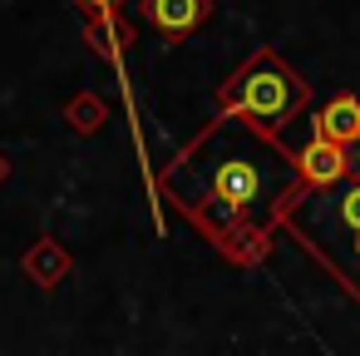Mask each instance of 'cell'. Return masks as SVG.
<instances>
[{"label": "cell", "instance_id": "5", "mask_svg": "<svg viewBox=\"0 0 360 356\" xmlns=\"http://www.w3.org/2000/svg\"><path fill=\"white\" fill-rule=\"evenodd\" d=\"M311 129H316L321 139H335V144H360V99H355V94L326 99V104L311 114Z\"/></svg>", "mask_w": 360, "mask_h": 356}, {"label": "cell", "instance_id": "4", "mask_svg": "<svg viewBox=\"0 0 360 356\" xmlns=\"http://www.w3.org/2000/svg\"><path fill=\"white\" fill-rule=\"evenodd\" d=\"M340 193L330 198V213H326V228H330V247H350L355 257H360V173H350V178H340L335 183Z\"/></svg>", "mask_w": 360, "mask_h": 356}, {"label": "cell", "instance_id": "1", "mask_svg": "<svg viewBox=\"0 0 360 356\" xmlns=\"http://www.w3.org/2000/svg\"><path fill=\"white\" fill-rule=\"evenodd\" d=\"M262 208L276 223L296 208L291 193L281 188V159H271L262 149H247V144L222 149L217 164H212V173H207V213L198 208L193 223L207 228L222 252H232V257H262L266 252V233H271L266 218H257Z\"/></svg>", "mask_w": 360, "mask_h": 356}, {"label": "cell", "instance_id": "6", "mask_svg": "<svg viewBox=\"0 0 360 356\" xmlns=\"http://www.w3.org/2000/svg\"><path fill=\"white\" fill-rule=\"evenodd\" d=\"M70 6H75V11H84V16L94 20V16H109V11L119 6V0H70Z\"/></svg>", "mask_w": 360, "mask_h": 356}, {"label": "cell", "instance_id": "3", "mask_svg": "<svg viewBox=\"0 0 360 356\" xmlns=\"http://www.w3.org/2000/svg\"><path fill=\"white\" fill-rule=\"evenodd\" d=\"M139 11H143V20L153 30H163L168 40H183L207 20L212 0H139Z\"/></svg>", "mask_w": 360, "mask_h": 356}, {"label": "cell", "instance_id": "7", "mask_svg": "<svg viewBox=\"0 0 360 356\" xmlns=\"http://www.w3.org/2000/svg\"><path fill=\"white\" fill-rule=\"evenodd\" d=\"M6 173H11V164H6V154H0V183H6Z\"/></svg>", "mask_w": 360, "mask_h": 356}, {"label": "cell", "instance_id": "2", "mask_svg": "<svg viewBox=\"0 0 360 356\" xmlns=\"http://www.w3.org/2000/svg\"><path fill=\"white\" fill-rule=\"evenodd\" d=\"M311 99L306 80L276 55V50H257L227 85H222V109L212 119V129L232 124V119H252L262 134H271L276 124H286L291 114H301Z\"/></svg>", "mask_w": 360, "mask_h": 356}]
</instances>
